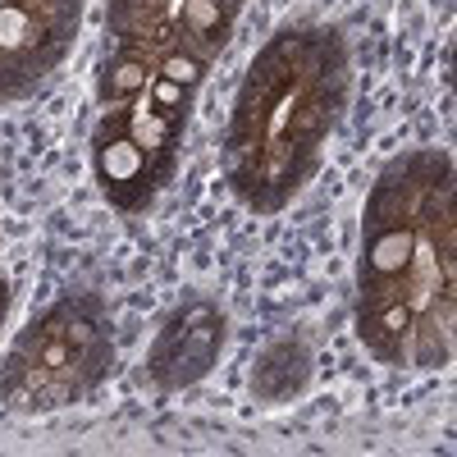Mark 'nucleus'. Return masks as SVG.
I'll return each mask as SVG.
<instances>
[{"mask_svg": "<svg viewBox=\"0 0 457 457\" xmlns=\"http://www.w3.org/2000/svg\"><path fill=\"white\" fill-rule=\"evenodd\" d=\"M220 320L215 312L206 307V302H193L161 338V348H156V375H161V385H193V379H202L215 361V348H220Z\"/></svg>", "mask_w": 457, "mask_h": 457, "instance_id": "obj_1", "label": "nucleus"}, {"mask_svg": "<svg viewBox=\"0 0 457 457\" xmlns=\"http://www.w3.org/2000/svg\"><path fill=\"white\" fill-rule=\"evenodd\" d=\"M96 170L114 197H124V187H146L151 183V156L133 137H110L96 146Z\"/></svg>", "mask_w": 457, "mask_h": 457, "instance_id": "obj_2", "label": "nucleus"}, {"mask_svg": "<svg viewBox=\"0 0 457 457\" xmlns=\"http://www.w3.org/2000/svg\"><path fill=\"white\" fill-rule=\"evenodd\" d=\"M161 79H170V83H179V87L193 92V87H197V79H202V64H197V55L174 51V55L165 60V69H161Z\"/></svg>", "mask_w": 457, "mask_h": 457, "instance_id": "obj_3", "label": "nucleus"}, {"mask_svg": "<svg viewBox=\"0 0 457 457\" xmlns=\"http://www.w3.org/2000/svg\"><path fill=\"white\" fill-rule=\"evenodd\" d=\"M110 73H114V79H110V96H129V92H137L146 83V64H137V60H120Z\"/></svg>", "mask_w": 457, "mask_h": 457, "instance_id": "obj_4", "label": "nucleus"}, {"mask_svg": "<svg viewBox=\"0 0 457 457\" xmlns=\"http://www.w3.org/2000/svg\"><path fill=\"white\" fill-rule=\"evenodd\" d=\"M183 101H187V87L161 79L156 83V101H151V105H161V110H170V114H179V120H183Z\"/></svg>", "mask_w": 457, "mask_h": 457, "instance_id": "obj_5", "label": "nucleus"}, {"mask_svg": "<svg viewBox=\"0 0 457 457\" xmlns=\"http://www.w3.org/2000/svg\"><path fill=\"white\" fill-rule=\"evenodd\" d=\"M0 307H5V297H0Z\"/></svg>", "mask_w": 457, "mask_h": 457, "instance_id": "obj_6", "label": "nucleus"}]
</instances>
